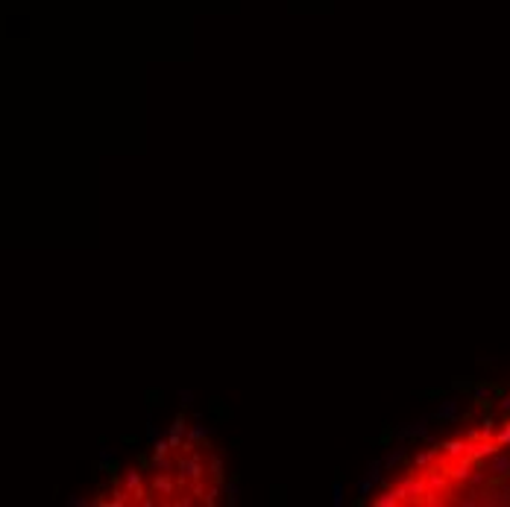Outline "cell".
I'll return each instance as SVG.
<instances>
[{
    "label": "cell",
    "instance_id": "cell-1",
    "mask_svg": "<svg viewBox=\"0 0 510 507\" xmlns=\"http://www.w3.org/2000/svg\"><path fill=\"white\" fill-rule=\"evenodd\" d=\"M176 469H179V487L185 481H200L202 478V463H200L197 455H194V458H182L176 463Z\"/></svg>",
    "mask_w": 510,
    "mask_h": 507
},
{
    "label": "cell",
    "instance_id": "cell-2",
    "mask_svg": "<svg viewBox=\"0 0 510 507\" xmlns=\"http://www.w3.org/2000/svg\"><path fill=\"white\" fill-rule=\"evenodd\" d=\"M153 490H155L158 495H170V493H173V481H170V472H158V475H155Z\"/></svg>",
    "mask_w": 510,
    "mask_h": 507
},
{
    "label": "cell",
    "instance_id": "cell-3",
    "mask_svg": "<svg viewBox=\"0 0 510 507\" xmlns=\"http://www.w3.org/2000/svg\"><path fill=\"white\" fill-rule=\"evenodd\" d=\"M208 434H211V428H208V425H202V422H197V425H191V428H188L185 440H191V443H202V440H208Z\"/></svg>",
    "mask_w": 510,
    "mask_h": 507
},
{
    "label": "cell",
    "instance_id": "cell-4",
    "mask_svg": "<svg viewBox=\"0 0 510 507\" xmlns=\"http://www.w3.org/2000/svg\"><path fill=\"white\" fill-rule=\"evenodd\" d=\"M223 490H226V504H232V507H235L237 501H240V487H237V472H235V478H232V481H226V484H223Z\"/></svg>",
    "mask_w": 510,
    "mask_h": 507
},
{
    "label": "cell",
    "instance_id": "cell-5",
    "mask_svg": "<svg viewBox=\"0 0 510 507\" xmlns=\"http://www.w3.org/2000/svg\"><path fill=\"white\" fill-rule=\"evenodd\" d=\"M332 507H343V475L334 472V484H332Z\"/></svg>",
    "mask_w": 510,
    "mask_h": 507
},
{
    "label": "cell",
    "instance_id": "cell-6",
    "mask_svg": "<svg viewBox=\"0 0 510 507\" xmlns=\"http://www.w3.org/2000/svg\"><path fill=\"white\" fill-rule=\"evenodd\" d=\"M208 472H211L214 484H226V475H223V458H220V455H214V458L208 460Z\"/></svg>",
    "mask_w": 510,
    "mask_h": 507
},
{
    "label": "cell",
    "instance_id": "cell-7",
    "mask_svg": "<svg viewBox=\"0 0 510 507\" xmlns=\"http://www.w3.org/2000/svg\"><path fill=\"white\" fill-rule=\"evenodd\" d=\"M493 472H496L498 478H510V458H504V455H498V458H493Z\"/></svg>",
    "mask_w": 510,
    "mask_h": 507
},
{
    "label": "cell",
    "instance_id": "cell-8",
    "mask_svg": "<svg viewBox=\"0 0 510 507\" xmlns=\"http://www.w3.org/2000/svg\"><path fill=\"white\" fill-rule=\"evenodd\" d=\"M437 416H440V419H454V416H458V402H454V399L443 402V405H440V411H437Z\"/></svg>",
    "mask_w": 510,
    "mask_h": 507
},
{
    "label": "cell",
    "instance_id": "cell-9",
    "mask_svg": "<svg viewBox=\"0 0 510 507\" xmlns=\"http://www.w3.org/2000/svg\"><path fill=\"white\" fill-rule=\"evenodd\" d=\"M381 469H384V460H369V463H367V472H364V475H367L369 481L379 484V481H381Z\"/></svg>",
    "mask_w": 510,
    "mask_h": 507
},
{
    "label": "cell",
    "instance_id": "cell-10",
    "mask_svg": "<svg viewBox=\"0 0 510 507\" xmlns=\"http://www.w3.org/2000/svg\"><path fill=\"white\" fill-rule=\"evenodd\" d=\"M443 448L449 451L451 458H461V455H463V451H466V448H469V446H466V443H461V440H449V443H446V446H443Z\"/></svg>",
    "mask_w": 510,
    "mask_h": 507
},
{
    "label": "cell",
    "instance_id": "cell-11",
    "mask_svg": "<svg viewBox=\"0 0 510 507\" xmlns=\"http://www.w3.org/2000/svg\"><path fill=\"white\" fill-rule=\"evenodd\" d=\"M399 460H405V446H399V448H393L390 455H387V458H384V466H387V469H393V466H396V463H399Z\"/></svg>",
    "mask_w": 510,
    "mask_h": 507
},
{
    "label": "cell",
    "instance_id": "cell-12",
    "mask_svg": "<svg viewBox=\"0 0 510 507\" xmlns=\"http://www.w3.org/2000/svg\"><path fill=\"white\" fill-rule=\"evenodd\" d=\"M138 487H141V472H138V469H129V472H126V490H129V493H135Z\"/></svg>",
    "mask_w": 510,
    "mask_h": 507
},
{
    "label": "cell",
    "instance_id": "cell-13",
    "mask_svg": "<svg viewBox=\"0 0 510 507\" xmlns=\"http://www.w3.org/2000/svg\"><path fill=\"white\" fill-rule=\"evenodd\" d=\"M170 431H173V434H185V431H188V425H185V413H176V419H173V425H170Z\"/></svg>",
    "mask_w": 510,
    "mask_h": 507
},
{
    "label": "cell",
    "instance_id": "cell-14",
    "mask_svg": "<svg viewBox=\"0 0 510 507\" xmlns=\"http://www.w3.org/2000/svg\"><path fill=\"white\" fill-rule=\"evenodd\" d=\"M372 487H375V481H369L367 475H364V478L358 481V495H369L372 493Z\"/></svg>",
    "mask_w": 510,
    "mask_h": 507
},
{
    "label": "cell",
    "instance_id": "cell-15",
    "mask_svg": "<svg viewBox=\"0 0 510 507\" xmlns=\"http://www.w3.org/2000/svg\"><path fill=\"white\" fill-rule=\"evenodd\" d=\"M153 451L155 455H167V451H170V443H167V440H153Z\"/></svg>",
    "mask_w": 510,
    "mask_h": 507
},
{
    "label": "cell",
    "instance_id": "cell-16",
    "mask_svg": "<svg viewBox=\"0 0 510 507\" xmlns=\"http://www.w3.org/2000/svg\"><path fill=\"white\" fill-rule=\"evenodd\" d=\"M179 399H182L185 408H191V405H194V393H191V390H179Z\"/></svg>",
    "mask_w": 510,
    "mask_h": 507
},
{
    "label": "cell",
    "instance_id": "cell-17",
    "mask_svg": "<svg viewBox=\"0 0 510 507\" xmlns=\"http://www.w3.org/2000/svg\"><path fill=\"white\" fill-rule=\"evenodd\" d=\"M367 501H369L367 495H358V498H355V501H352V504H355V507H364V504H367Z\"/></svg>",
    "mask_w": 510,
    "mask_h": 507
},
{
    "label": "cell",
    "instance_id": "cell-18",
    "mask_svg": "<svg viewBox=\"0 0 510 507\" xmlns=\"http://www.w3.org/2000/svg\"><path fill=\"white\" fill-rule=\"evenodd\" d=\"M147 437H150V440H155V437H158V431H155V425H150V428H147Z\"/></svg>",
    "mask_w": 510,
    "mask_h": 507
}]
</instances>
